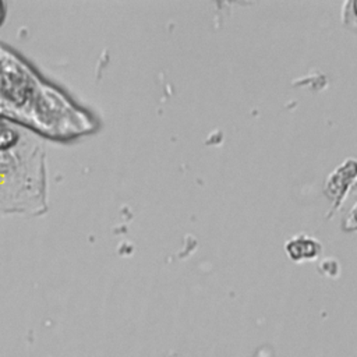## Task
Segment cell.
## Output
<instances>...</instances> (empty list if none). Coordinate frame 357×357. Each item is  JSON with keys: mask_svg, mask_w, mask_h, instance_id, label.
Wrapping results in <instances>:
<instances>
[{"mask_svg": "<svg viewBox=\"0 0 357 357\" xmlns=\"http://www.w3.org/2000/svg\"><path fill=\"white\" fill-rule=\"evenodd\" d=\"M0 117L53 138L91 132L95 120L46 82L14 52L0 46Z\"/></svg>", "mask_w": 357, "mask_h": 357, "instance_id": "1", "label": "cell"}, {"mask_svg": "<svg viewBox=\"0 0 357 357\" xmlns=\"http://www.w3.org/2000/svg\"><path fill=\"white\" fill-rule=\"evenodd\" d=\"M287 252L294 261L314 259L319 252V244L310 237H296L287 243Z\"/></svg>", "mask_w": 357, "mask_h": 357, "instance_id": "2", "label": "cell"}, {"mask_svg": "<svg viewBox=\"0 0 357 357\" xmlns=\"http://www.w3.org/2000/svg\"><path fill=\"white\" fill-rule=\"evenodd\" d=\"M4 14H6V11H4V4L0 1V25H1V21H3V18H4Z\"/></svg>", "mask_w": 357, "mask_h": 357, "instance_id": "3", "label": "cell"}]
</instances>
